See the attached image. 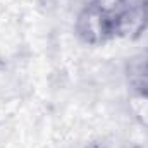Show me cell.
<instances>
[{
    "label": "cell",
    "mask_w": 148,
    "mask_h": 148,
    "mask_svg": "<svg viewBox=\"0 0 148 148\" xmlns=\"http://www.w3.org/2000/svg\"><path fill=\"white\" fill-rule=\"evenodd\" d=\"M129 81L145 98H148V52L140 53L131 60Z\"/></svg>",
    "instance_id": "obj_1"
},
{
    "label": "cell",
    "mask_w": 148,
    "mask_h": 148,
    "mask_svg": "<svg viewBox=\"0 0 148 148\" xmlns=\"http://www.w3.org/2000/svg\"><path fill=\"white\" fill-rule=\"evenodd\" d=\"M91 148H100V147H91Z\"/></svg>",
    "instance_id": "obj_2"
}]
</instances>
